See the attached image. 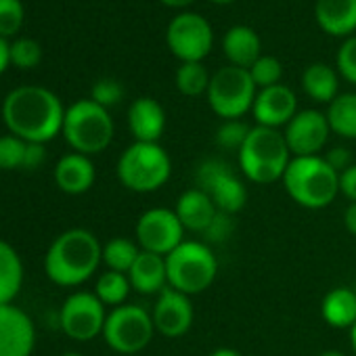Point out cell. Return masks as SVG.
<instances>
[{"label":"cell","instance_id":"1","mask_svg":"<svg viewBox=\"0 0 356 356\" xmlns=\"http://www.w3.org/2000/svg\"><path fill=\"white\" fill-rule=\"evenodd\" d=\"M3 120L11 134L28 143H49L63 130L65 109L55 92L42 86H19L3 103Z\"/></svg>","mask_w":356,"mask_h":356},{"label":"cell","instance_id":"2","mask_svg":"<svg viewBox=\"0 0 356 356\" xmlns=\"http://www.w3.org/2000/svg\"><path fill=\"white\" fill-rule=\"evenodd\" d=\"M103 262L99 239L86 229H70L61 233L44 256L49 279L61 287H76L88 281Z\"/></svg>","mask_w":356,"mask_h":356},{"label":"cell","instance_id":"3","mask_svg":"<svg viewBox=\"0 0 356 356\" xmlns=\"http://www.w3.org/2000/svg\"><path fill=\"white\" fill-rule=\"evenodd\" d=\"M283 185L298 206L323 210L339 193V174L321 155L291 157L283 174Z\"/></svg>","mask_w":356,"mask_h":356},{"label":"cell","instance_id":"4","mask_svg":"<svg viewBox=\"0 0 356 356\" xmlns=\"http://www.w3.org/2000/svg\"><path fill=\"white\" fill-rule=\"evenodd\" d=\"M291 161V151L283 132L277 128L254 126L239 149V165L243 174L256 185H270L283 181V174Z\"/></svg>","mask_w":356,"mask_h":356},{"label":"cell","instance_id":"5","mask_svg":"<svg viewBox=\"0 0 356 356\" xmlns=\"http://www.w3.org/2000/svg\"><path fill=\"white\" fill-rule=\"evenodd\" d=\"M168 285L185 296L206 291L218 275V258L202 241H183L165 256Z\"/></svg>","mask_w":356,"mask_h":356},{"label":"cell","instance_id":"6","mask_svg":"<svg viewBox=\"0 0 356 356\" xmlns=\"http://www.w3.org/2000/svg\"><path fill=\"white\" fill-rule=\"evenodd\" d=\"M172 174V161L157 143H132L118 161L120 183L134 193H153L161 189Z\"/></svg>","mask_w":356,"mask_h":356},{"label":"cell","instance_id":"7","mask_svg":"<svg viewBox=\"0 0 356 356\" xmlns=\"http://www.w3.org/2000/svg\"><path fill=\"white\" fill-rule=\"evenodd\" d=\"M61 132L76 153L95 155L109 147L113 138V120L105 107L92 99H82L65 109Z\"/></svg>","mask_w":356,"mask_h":356},{"label":"cell","instance_id":"8","mask_svg":"<svg viewBox=\"0 0 356 356\" xmlns=\"http://www.w3.org/2000/svg\"><path fill=\"white\" fill-rule=\"evenodd\" d=\"M256 84L250 76V70L243 67H235V65H227L220 67L212 80H210V88H208V101L212 111L222 118V120H241V115H245L256 101Z\"/></svg>","mask_w":356,"mask_h":356},{"label":"cell","instance_id":"9","mask_svg":"<svg viewBox=\"0 0 356 356\" xmlns=\"http://www.w3.org/2000/svg\"><path fill=\"white\" fill-rule=\"evenodd\" d=\"M155 333L153 316L136 304H122L107 314L103 337L107 346L120 354H136L145 350Z\"/></svg>","mask_w":356,"mask_h":356},{"label":"cell","instance_id":"10","mask_svg":"<svg viewBox=\"0 0 356 356\" xmlns=\"http://www.w3.org/2000/svg\"><path fill=\"white\" fill-rule=\"evenodd\" d=\"M195 189L204 191L220 212L237 214L248 204V189L225 159H206L195 170Z\"/></svg>","mask_w":356,"mask_h":356},{"label":"cell","instance_id":"11","mask_svg":"<svg viewBox=\"0 0 356 356\" xmlns=\"http://www.w3.org/2000/svg\"><path fill=\"white\" fill-rule=\"evenodd\" d=\"M168 49L183 63L202 61L214 44V32L210 22L200 13H178L165 32Z\"/></svg>","mask_w":356,"mask_h":356},{"label":"cell","instance_id":"12","mask_svg":"<svg viewBox=\"0 0 356 356\" xmlns=\"http://www.w3.org/2000/svg\"><path fill=\"white\" fill-rule=\"evenodd\" d=\"M107 314H105V304L88 291H76L72 293L59 314L61 329L67 337L76 341H90L99 333H103Z\"/></svg>","mask_w":356,"mask_h":356},{"label":"cell","instance_id":"13","mask_svg":"<svg viewBox=\"0 0 356 356\" xmlns=\"http://www.w3.org/2000/svg\"><path fill=\"white\" fill-rule=\"evenodd\" d=\"M185 227L174 210L151 208L136 220V241L143 252L168 256L185 239Z\"/></svg>","mask_w":356,"mask_h":356},{"label":"cell","instance_id":"14","mask_svg":"<svg viewBox=\"0 0 356 356\" xmlns=\"http://www.w3.org/2000/svg\"><path fill=\"white\" fill-rule=\"evenodd\" d=\"M329 132L331 128L327 113H321L316 109H304L291 118V122L285 126L283 136L293 157H310L321 153V149L327 145Z\"/></svg>","mask_w":356,"mask_h":356},{"label":"cell","instance_id":"15","mask_svg":"<svg viewBox=\"0 0 356 356\" xmlns=\"http://www.w3.org/2000/svg\"><path fill=\"white\" fill-rule=\"evenodd\" d=\"M151 316H153L155 331H159L165 337H181L191 329L195 312L189 296L172 287H165L157 296Z\"/></svg>","mask_w":356,"mask_h":356},{"label":"cell","instance_id":"16","mask_svg":"<svg viewBox=\"0 0 356 356\" xmlns=\"http://www.w3.org/2000/svg\"><path fill=\"white\" fill-rule=\"evenodd\" d=\"M34 343L32 318L15 304L0 306V356H32Z\"/></svg>","mask_w":356,"mask_h":356},{"label":"cell","instance_id":"17","mask_svg":"<svg viewBox=\"0 0 356 356\" xmlns=\"http://www.w3.org/2000/svg\"><path fill=\"white\" fill-rule=\"evenodd\" d=\"M252 113L258 126H266V128L287 126L291 118L298 113V99L293 90L283 84L260 88V92L256 95Z\"/></svg>","mask_w":356,"mask_h":356},{"label":"cell","instance_id":"18","mask_svg":"<svg viewBox=\"0 0 356 356\" xmlns=\"http://www.w3.org/2000/svg\"><path fill=\"white\" fill-rule=\"evenodd\" d=\"M128 128L136 143H157L165 130V111L151 99L140 97L128 109Z\"/></svg>","mask_w":356,"mask_h":356},{"label":"cell","instance_id":"19","mask_svg":"<svg viewBox=\"0 0 356 356\" xmlns=\"http://www.w3.org/2000/svg\"><path fill=\"white\" fill-rule=\"evenodd\" d=\"M95 163L88 155L67 153L55 165V183L67 195H82L95 185Z\"/></svg>","mask_w":356,"mask_h":356},{"label":"cell","instance_id":"20","mask_svg":"<svg viewBox=\"0 0 356 356\" xmlns=\"http://www.w3.org/2000/svg\"><path fill=\"white\" fill-rule=\"evenodd\" d=\"M178 220L183 222L185 231L191 233H206L208 227L212 225V220L218 214V208L214 206V202L200 189H189L185 191L176 202L174 208Z\"/></svg>","mask_w":356,"mask_h":356},{"label":"cell","instance_id":"21","mask_svg":"<svg viewBox=\"0 0 356 356\" xmlns=\"http://www.w3.org/2000/svg\"><path fill=\"white\" fill-rule=\"evenodd\" d=\"M128 279H130L132 289H136L138 293H145V296L157 293L159 296L165 287H170L168 270H165V256L140 250L136 262L132 264V268L128 273Z\"/></svg>","mask_w":356,"mask_h":356},{"label":"cell","instance_id":"22","mask_svg":"<svg viewBox=\"0 0 356 356\" xmlns=\"http://www.w3.org/2000/svg\"><path fill=\"white\" fill-rule=\"evenodd\" d=\"M314 17L323 32L350 36L356 30V0H316Z\"/></svg>","mask_w":356,"mask_h":356},{"label":"cell","instance_id":"23","mask_svg":"<svg viewBox=\"0 0 356 356\" xmlns=\"http://www.w3.org/2000/svg\"><path fill=\"white\" fill-rule=\"evenodd\" d=\"M222 51L231 65L250 70L262 55H260V38L248 26H233L222 38Z\"/></svg>","mask_w":356,"mask_h":356},{"label":"cell","instance_id":"24","mask_svg":"<svg viewBox=\"0 0 356 356\" xmlns=\"http://www.w3.org/2000/svg\"><path fill=\"white\" fill-rule=\"evenodd\" d=\"M321 314L329 327L352 329L356 325V291L350 287L331 289L323 298Z\"/></svg>","mask_w":356,"mask_h":356},{"label":"cell","instance_id":"25","mask_svg":"<svg viewBox=\"0 0 356 356\" xmlns=\"http://www.w3.org/2000/svg\"><path fill=\"white\" fill-rule=\"evenodd\" d=\"M24 285V264L17 250L0 239V306L13 304Z\"/></svg>","mask_w":356,"mask_h":356},{"label":"cell","instance_id":"26","mask_svg":"<svg viewBox=\"0 0 356 356\" xmlns=\"http://www.w3.org/2000/svg\"><path fill=\"white\" fill-rule=\"evenodd\" d=\"M304 92L316 103H331L337 97V74L325 63H312L302 74Z\"/></svg>","mask_w":356,"mask_h":356},{"label":"cell","instance_id":"27","mask_svg":"<svg viewBox=\"0 0 356 356\" xmlns=\"http://www.w3.org/2000/svg\"><path fill=\"white\" fill-rule=\"evenodd\" d=\"M331 132L343 138H356V92L337 95L327 109Z\"/></svg>","mask_w":356,"mask_h":356},{"label":"cell","instance_id":"28","mask_svg":"<svg viewBox=\"0 0 356 356\" xmlns=\"http://www.w3.org/2000/svg\"><path fill=\"white\" fill-rule=\"evenodd\" d=\"M138 254H140L138 245L126 237H115L103 245V262L107 264V268L115 273H124V275L130 273Z\"/></svg>","mask_w":356,"mask_h":356},{"label":"cell","instance_id":"29","mask_svg":"<svg viewBox=\"0 0 356 356\" xmlns=\"http://www.w3.org/2000/svg\"><path fill=\"white\" fill-rule=\"evenodd\" d=\"M130 279L124 273H115V270H107L99 277L97 285H95V296L105 304V306H122L130 293Z\"/></svg>","mask_w":356,"mask_h":356},{"label":"cell","instance_id":"30","mask_svg":"<svg viewBox=\"0 0 356 356\" xmlns=\"http://www.w3.org/2000/svg\"><path fill=\"white\" fill-rule=\"evenodd\" d=\"M210 80H212V76L208 74V70L204 67L202 61L181 63V67L176 72V88L185 97H200V95L208 92Z\"/></svg>","mask_w":356,"mask_h":356},{"label":"cell","instance_id":"31","mask_svg":"<svg viewBox=\"0 0 356 356\" xmlns=\"http://www.w3.org/2000/svg\"><path fill=\"white\" fill-rule=\"evenodd\" d=\"M26 153H28V140H24L15 134L0 136V170L24 168Z\"/></svg>","mask_w":356,"mask_h":356},{"label":"cell","instance_id":"32","mask_svg":"<svg viewBox=\"0 0 356 356\" xmlns=\"http://www.w3.org/2000/svg\"><path fill=\"white\" fill-rule=\"evenodd\" d=\"M250 76L254 80L256 86L260 88H268L275 84H281V76H283V65L277 57L273 55H262L252 67H250Z\"/></svg>","mask_w":356,"mask_h":356},{"label":"cell","instance_id":"33","mask_svg":"<svg viewBox=\"0 0 356 356\" xmlns=\"http://www.w3.org/2000/svg\"><path fill=\"white\" fill-rule=\"evenodd\" d=\"M250 130L252 128L245 122H241V120H227L216 130V145L222 147V149H229V151L237 149V153H239V149L243 147Z\"/></svg>","mask_w":356,"mask_h":356},{"label":"cell","instance_id":"34","mask_svg":"<svg viewBox=\"0 0 356 356\" xmlns=\"http://www.w3.org/2000/svg\"><path fill=\"white\" fill-rule=\"evenodd\" d=\"M42 49L32 38H19L11 44V63L22 70H32L40 63Z\"/></svg>","mask_w":356,"mask_h":356},{"label":"cell","instance_id":"35","mask_svg":"<svg viewBox=\"0 0 356 356\" xmlns=\"http://www.w3.org/2000/svg\"><path fill=\"white\" fill-rule=\"evenodd\" d=\"M22 24H24L22 0H0V38L17 34Z\"/></svg>","mask_w":356,"mask_h":356},{"label":"cell","instance_id":"36","mask_svg":"<svg viewBox=\"0 0 356 356\" xmlns=\"http://www.w3.org/2000/svg\"><path fill=\"white\" fill-rule=\"evenodd\" d=\"M122 97H124V88L113 78H101L99 82H95V86L90 90V99L105 109L118 105L122 101Z\"/></svg>","mask_w":356,"mask_h":356},{"label":"cell","instance_id":"37","mask_svg":"<svg viewBox=\"0 0 356 356\" xmlns=\"http://www.w3.org/2000/svg\"><path fill=\"white\" fill-rule=\"evenodd\" d=\"M337 72L350 84H356V36H348L337 49Z\"/></svg>","mask_w":356,"mask_h":356},{"label":"cell","instance_id":"38","mask_svg":"<svg viewBox=\"0 0 356 356\" xmlns=\"http://www.w3.org/2000/svg\"><path fill=\"white\" fill-rule=\"evenodd\" d=\"M235 231V220H233V214H227V212H220L216 214V218L212 220V225L208 227V231L204 233L208 241H214V243H222L227 241Z\"/></svg>","mask_w":356,"mask_h":356},{"label":"cell","instance_id":"39","mask_svg":"<svg viewBox=\"0 0 356 356\" xmlns=\"http://www.w3.org/2000/svg\"><path fill=\"white\" fill-rule=\"evenodd\" d=\"M325 161H327L337 174H341V172H346V170L352 165V155H350V151H348L346 147H333V149L325 155Z\"/></svg>","mask_w":356,"mask_h":356},{"label":"cell","instance_id":"40","mask_svg":"<svg viewBox=\"0 0 356 356\" xmlns=\"http://www.w3.org/2000/svg\"><path fill=\"white\" fill-rule=\"evenodd\" d=\"M339 191L356 204V163H352L346 172L339 174Z\"/></svg>","mask_w":356,"mask_h":356},{"label":"cell","instance_id":"41","mask_svg":"<svg viewBox=\"0 0 356 356\" xmlns=\"http://www.w3.org/2000/svg\"><path fill=\"white\" fill-rule=\"evenodd\" d=\"M44 159H47V149H44V145H42V143H28V153H26L24 170H36Z\"/></svg>","mask_w":356,"mask_h":356},{"label":"cell","instance_id":"42","mask_svg":"<svg viewBox=\"0 0 356 356\" xmlns=\"http://www.w3.org/2000/svg\"><path fill=\"white\" fill-rule=\"evenodd\" d=\"M11 63V44L5 40V38H0V74H3Z\"/></svg>","mask_w":356,"mask_h":356},{"label":"cell","instance_id":"43","mask_svg":"<svg viewBox=\"0 0 356 356\" xmlns=\"http://www.w3.org/2000/svg\"><path fill=\"white\" fill-rule=\"evenodd\" d=\"M343 225L348 229V233H352L356 237V204H350L346 208V214H343Z\"/></svg>","mask_w":356,"mask_h":356},{"label":"cell","instance_id":"44","mask_svg":"<svg viewBox=\"0 0 356 356\" xmlns=\"http://www.w3.org/2000/svg\"><path fill=\"white\" fill-rule=\"evenodd\" d=\"M210 356H241V354L233 348H216Z\"/></svg>","mask_w":356,"mask_h":356},{"label":"cell","instance_id":"45","mask_svg":"<svg viewBox=\"0 0 356 356\" xmlns=\"http://www.w3.org/2000/svg\"><path fill=\"white\" fill-rule=\"evenodd\" d=\"M163 5H168V7H187V5H191L193 0H161Z\"/></svg>","mask_w":356,"mask_h":356},{"label":"cell","instance_id":"46","mask_svg":"<svg viewBox=\"0 0 356 356\" xmlns=\"http://www.w3.org/2000/svg\"><path fill=\"white\" fill-rule=\"evenodd\" d=\"M350 343H352V350H354V354H356V325L350 329Z\"/></svg>","mask_w":356,"mask_h":356},{"label":"cell","instance_id":"47","mask_svg":"<svg viewBox=\"0 0 356 356\" xmlns=\"http://www.w3.org/2000/svg\"><path fill=\"white\" fill-rule=\"evenodd\" d=\"M318 356H346V354L339 352V350H325V352H321Z\"/></svg>","mask_w":356,"mask_h":356},{"label":"cell","instance_id":"48","mask_svg":"<svg viewBox=\"0 0 356 356\" xmlns=\"http://www.w3.org/2000/svg\"><path fill=\"white\" fill-rule=\"evenodd\" d=\"M212 3H218V5H227V3H233V0H212Z\"/></svg>","mask_w":356,"mask_h":356},{"label":"cell","instance_id":"49","mask_svg":"<svg viewBox=\"0 0 356 356\" xmlns=\"http://www.w3.org/2000/svg\"><path fill=\"white\" fill-rule=\"evenodd\" d=\"M61 356H84V354H78V352H65V354H61Z\"/></svg>","mask_w":356,"mask_h":356},{"label":"cell","instance_id":"50","mask_svg":"<svg viewBox=\"0 0 356 356\" xmlns=\"http://www.w3.org/2000/svg\"><path fill=\"white\" fill-rule=\"evenodd\" d=\"M354 291H356V283H354Z\"/></svg>","mask_w":356,"mask_h":356}]
</instances>
